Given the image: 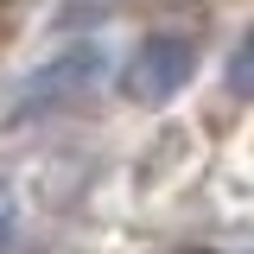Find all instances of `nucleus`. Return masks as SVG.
<instances>
[{"label": "nucleus", "mask_w": 254, "mask_h": 254, "mask_svg": "<svg viewBox=\"0 0 254 254\" xmlns=\"http://www.w3.org/2000/svg\"><path fill=\"white\" fill-rule=\"evenodd\" d=\"M190 70H197V45H190L185 32H153L133 51V64L121 70V89L133 102H172L190 83Z\"/></svg>", "instance_id": "obj_2"}, {"label": "nucleus", "mask_w": 254, "mask_h": 254, "mask_svg": "<svg viewBox=\"0 0 254 254\" xmlns=\"http://www.w3.org/2000/svg\"><path fill=\"white\" fill-rule=\"evenodd\" d=\"M102 64H108L102 45H64V51H51L45 64H32V76L13 89L6 121H45V115H64V108L89 102V89L102 83Z\"/></svg>", "instance_id": "obj_1"}, {"label": "nucleus", "mask_w": 254, "mask_h": 254, "mask_svg": "<svg viewBox=\"0 0 254 254\" xmlns=\"http://www.w3.org/2000/svg\"><path fill=\"white\" fill-rule=\"evenodd\" d=\"M229 89H235V95H254V26L242 32V45L229 51Z\"/></svg>", "instance_id": "obj_3"}, {"label": "nucleus", "mask_w": 254, "mask_h": 254, "mask_svg": "<svg viewBox=\"0 0 254 254\" xmlns=\"http://www.w3.org/2000/svg\"><path fill=\"white\" fill-rule=\"evenodd\" d=\"M13 242V203H6V190H0V248Z\"/></svg>", "instance_id": "obj_4"}]
</instances>
